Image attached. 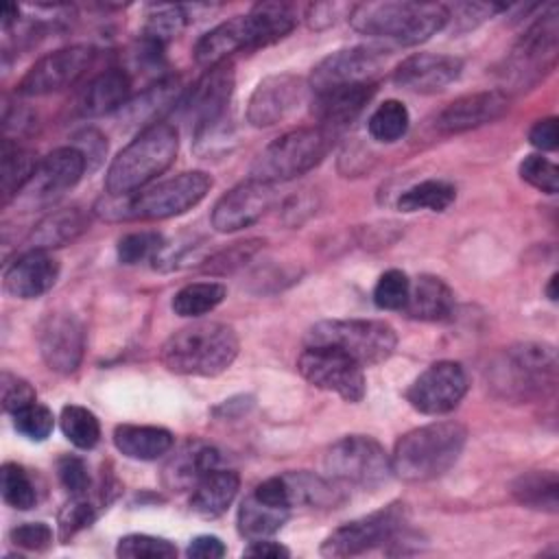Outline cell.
<instances>
[{
    "mask_svg": "<svg viewBox=\"0 0 559 559\" xmlns=\"http://www.w3.org/2000/svg\"><path fill=\"white\" fill-rule=\"evenodd\" d=\"M37 345L50 371L70 376L79 369L85 354V328L72 312H50L39 321Z\"/></svg>",
    "mask_w": 559,
    "mask_h": 559,
    "instance_id": "cell-18",
    "label": "cell"
},
{
    "mask_svg": "<svg viewBox=\"0 0 559 559\" xmlns=\"http://www.w3.org/2000/svg\"><path fill=\"white\" fill-rule=\"evenodd\" d=\"M323 467L332 483L362 489L380 487L391 472V456L380 441L367 435H347L334 441L323 454Z\"/></svg>",
    "mask_w": 559,
    "mask_h": 559,
    "instance_id": "cell-11",
    "label": "cell"
},
{
    "mask_svg": "<svg viewBox=\"0 0 559 559\" xmlns=\"http://www.w3.org/2000/svg\"><path fill=\"white\" fill-rule=\"evenodd\" d=\"M13 426L26 439L44 441L52 432L55 417H52V411L48 406L33 402V404L20 408L17 413H13Z\"/></svg>",
    "mask_w": 559,
    "mask_h": 559,
    "instance_id": "cell-48",
    "label": "cell"
},
{
    "mask_svg": "<svg viewBox=\"0 0 559 559\" xmlns=\"http://www.w3.org/2000/svg\"><path fill=\"white\" fill-rule=\"evenodd\" d=\"M59 426L66 439L79 450H92L100 439L98 417L79 404H66L59 415Z\"/></svg>",
    "mask_w": 559,
    "mask_h": 559,
    "instance_id": "cell-39",
    "label": "cell"
},
{
    "mask_svg": "<svg viewBox=\"0 0 559 559\" xmlns=\"http://www.w3.org/2000/svg\"><path fill=\"white\" fill-rule=\"evenodd\" d=\"M299 373L317 389L336 393L345 402H360L367 393L362 365L336 347L306 345L297 358Z\"/></svg>",
    "mask_w": 559,
    "mask_h": 559,
    "instance_id": "cell-12",
    "label": "cell"
},
{
    "mask_svg": "<svg viewBox=\"0 0 559 559\" xmlns=\"http://www.w3.org/2000/svg\"><path fill=\"white\" fill-rule=\"evenodd\" d=\"M59 271L61 264L50 251L31 249L7 266L4 290L17 299H37L57 284Z\"/></svg>",
    "mask_w": 559,
    "mask_h": 559,
    "instance_id": "cell-24",
    "label": "cell"
},
{
    "mask_svg": "<svg viewBox=\"0 0 559 559\" xmlns=\"http://www.w3.org/2000/svg\"><path fill=\"white\" fill-rule=\"evenodd\" d=\"M559 120L555 116L537 120L528 131V142L539 151H555L559 144Z\"/></svg>",
    "mask_w": 559,
    "mask_h": 559,
    "instance_id": "cell-54",
    "label": "cell"
},
{
    "mask_svg": "<svg viewBox=\"0 0 559 559\" xmlns=\"http://www.w3.org/2000/svg\"><path fill=\"white\" fill-rule=\"evenodd\" d=\"M467 428L461 421H432L408 430L395 441L391 472L406 483H426L443 476L461 456Z\"/></svg>",
    "mask_w": 559,
    "mask_h": 559,
    "instance_id": "cell-3",
    "label": "cell"
},
{
    "mask_svg": "<svg viewBox=\"0 0 559 559\" xmlns=\"http://www.w3.org/2000/svg\"><path fill=\"white\" fill-rule=\"evenodd\" d=\"M376 94V83H356L338 85L314 94L312 114L319 120V127L334 131L349 124Z\"/></svg>",
    "mask_w": 559,
    "mask_h": 559,
    "instance_id": "cell-25",
    "label": "cell"
},
{
    "mask_svg": "<svg viewBox=\"0 0 559 559\" xmlns=\"http://www.w3.org/2000/svg\"><path fill=\"white\" fill-rule=\"evenodd\" d=\"M186 26V11L179 4H155L151 7L144 24V37L166 46Z\"/></svg>",
    "mask_w": 559,
    "mask_h": 559,
    "instance_id": "cell-43",
    "label": "cell"
},
{
    "mask_svg": "<svg viewBox=\"0 0 559 559\" xmlns=\"http://www.w3.org/2000/svg\"><path fill=\"white\" fill-rule=\"evenodd\" d=\"M264 242L260 238H249L242 242H234L221 251H216L214 255H210L203 264L201 271L210 273V275H227L234 273L236 269L245 266L262 247Z\"/></svg>",
    "mask_w": 559,
    "mask_h": 559,
    "instance_id": "cell-44",
    "label": "cell"
},
{
    "mask_svg": "<svg viewBox=\"0 0 559 559\" xmlns=\"http://www.w3.org/2000/svg\"><path fill=\"white\" fill-rule=\"evenodd\" d=\"M238 334L218 321H197L173 332L162 345L159 360L179 376L212 378L223 373L238 356Z\"/></svg>",
    "mask_w": 559,
    "mask_h": 559,
    "instance_id": "cell-4",
    "label": "cell"
},
{
    "mask_svg": "<svg viewBox=\"0 0 559 559\" xmlns=\"http://www.w3.org/2000/svg\"><path fill=\"white\" fill-rule=\"evenodd\" d=\"M218 450L203 441L181 443L162 469V480L173 491L192 489L207 472L218 467Z\"/></svg>",
    "mask_w": 559,
    "mask_h": 559,
    "instance_id": "cell-26",
    "label": "cell"
},
{
    "mask_svg": "<svg viewBox=\"0 0 559 559\" xmlns=\"http://www.w3.org/2000/svg\"><path fill=\"white\" fill-rule=\"evenodd\" d=\"M166 247L159 231H131L118 240V260L122 264H138L144 260H155Z\"/></svg>",
    "mask_w": 559,
    "mask_h": 559,
    "instance_id": "cell-46",
    "label": "cell"
},
{
    "mask_svg": "<svg viewBox=\"0 0 559 559\" xmlns=\"http://www.w3.org/2000/svg\"><path fill=\"white\" fill-rule=\"evenodd\" d=\"M288 515H290V509L271 504L251 491L238 507V518H236L238 533L249 542L269 539L286 524Z\"/></svg>",
    "mask_w": 559,
    "mask_h": 559,
    "instance_id": "cell-32",
    "label": "cell"
},
{
    "mask_svg": "<svg viewBox=\"0 0 559 559\" xmlns=\"http://www.w3.org/2000/svg\"><path fill=\"white\" fill-rule=\"evenodd\" d=\"M225 552L227 548L216 535H199L186 548V555L192 559H218Z\"/></svg>",
    "mask_w": 559,
    "mask_h": 559,
    "instance_id": "cell-55",
    "label": "cell"
},
{
    "mask_svg": "<svg viewBox=\"0 0 559 559\" xmlns=\"http://www.w3.org/2000/svg\"><path fill=\"white\" fill-rule=\"evenodd\" d=\"M114 445L127 459L155 461L173 450L175 437L170 430L162 426L120 424L114 430Z\"/></svg>",
    "mask_w": 559,
    "mask_h": 559,
    "instance_id": "cell-30",
    "label": "cell"
},
{
    "mask_svg": "<svg viewBox=\"0 0 559 559\" xmlns=\"http://www.w3.org/2000/svg\"><path fill=\"white\" fill-rule=\"evenodd\" d=\"M0 489H2V500L17 511H26V509L35 507V502H37V489L33 485V478L17 463L2 465Z\"/></svg>",
    "mask_w": 559,
    "mask_h": 559,
    "instance_id": "cell-41",
    "label": "cell"
},
{
    "mask_svg": "<svg viewBox=\"0 0 559 559\" xmlns=\"http://www.w3.org/2000/svg\"><path fill=\"white\" fill-rule=\"evenodd\" d=\"M234 94L231 61L207 68L197 83L181 96V114L190 122L192 133L227 120V107Z\"/></svg>",
    "mask_w": 559,
    "mask_h": 559,
    "instance_id": "cell-16",
    "label": "cell"
},
{
    "mask_svg": "<svg viewBox=\"0 0 559 559\" xmlns=\"http://www.w3.org/2000/svg\"><path fill=\"white\" fill-rule=\"evenodd\" d=\"M90 227V216L79 207H59L46 214L28 234L31 249H57L63 245L74 242L79 236H83Z\"/></svg>",
    "mask_w": 559,
    "mask_h": 559,
    "instance_id": "cell-28",
    "label": "cell"
},
{
    "mask_svg": "<svg viewBox=\"0 0 559 559\" xmlns=\"http://www.w3.org/2000/svg\"><path fill=\"white\" fill-rule=\"evenodd\" d=\"M559 55V11L550 4L515 41L504 63V81L515 90H531L555 70Z\"/></svg>",
    "mask_w": 559,
    "mask_h": 559,
    "instance_id": "cell-10",
    "label": "cell"
},
{
    "mask_svg": "<svg viewBox=\"0 0 559 559\" xmlns=\"http://www.w3.org/2000/svg\"><path fill=\"white\" fill-rule=\"evenodd\" d=\"M247 557H271V559H280V557H290V550L273 539H253L249 542V546L245 548Z\"/></svg>",
    "mask_w": 559,
    "mask_h": 559,
    "instance_id": "cell-57",
    "label": "cell"
},
{
    "mask_svg": "<svg viewBox=\"0 0 559 559\" xmlns=\"http://www.w3.org/2000/svg\"><path fill=\"white\" fill-rule=\"evenodd\" d=\"M448 7L437 2L384 0L362 2L349 9L354 31L369 37L393 39L402 46H417L448 24Z\"/></svg>",
    "mask_w": 559,
    "mask_h": 559,
    "instance_id": "cell-6",
    "label": "cell"
},
{
    "mask_svg": "<svg viewBox=\"0 0 559 559\" xmlns=\"http://www.w3.org/2000/svg\"><path fill=\"white\" fill-rule=\"evenodd\" d=\"M306 345H328L345 352L362 367L386 360L397 345V334L378 319H328L306 332Z\"/></svg>",
    "mask_w": 559,
    "mask_h": 559,
    "instance_id": "cell-9",
    "label": "cell"
},
{
    "mask_svg": "<svg viewBox=\"0 0 559 559\" xmlns=\"http://www.w3.org/2000/svg\"><path fill=\"white\" fill-rule=\"evenodd\" d=\"M240 487V478L234 469L214 467L194 487L190 496V509L205 520H214L227 511Z\"/></svg>",
    "mask_w": 559,
    "mask_h": 559,
    "instance_id": "cell-29",
    "label": "cell"
},
{
    "mask_svg": "<svg viewBox=\"0 0 559 559\" xmlns=\"http://www.w3.org/2000/svg\"><path fill=\"white\" fill-rule=\"evenodd\" d=\"M98 518V507L87 500L85 496H72L63 509L59 511V537L61 542H68L79 531L92 526V522Z\"/></svg>",
    "mask_w": 559,
    "mask_h": 559,
    "instance_id": "cell-47",
    "label": "cell"
},
{
    "mask_svg": "<svg viewBox=\"0 0 559 559\" xmlns=\"http://www.w3.org/2000/svg\"><path fill=\"white\" fill-rule=\"evenodd\" d=\"M297 24V13L286 2H260L245 15H234L199 37L197 63L212 68L229 61L234 52L255 50L286 37Z\"/></svg>",
    "mask_w": 559,
    "mask_h": 559,
    "instance_id": "cell-1",
    "label": "cell"
},
{
    "mask_svg": "<svg viewBox=\"0 0 559 559\" xmlns=\"http://www.w3.org/2000/svg\"><path fill=\"white\" fill-rule=\"evenodd\" d=\"M461 70L463 61L452 55L417 52L397 63L393 70V83L415 94H435L454 83Z\"/></svg>",
    "mask_w": 559,
    "mask_h": 559,
    "instance_id": "cell-23",
    "label": "cell"
},
{
    "mask_svg": "<svg viewBox=\"0 0 559 559\" xmlns=\"http://www.w3.org/2000/svg\"><path fill=\"white\" fill-rule=\"evenodd\" d=\"M408 122H411V116L406 105L395 98H389L382 105H378L376 111L369 116L367 129L373 140L395 142L408 131Z\"/></svg>",
    "mask_w": 559,
    "mask_h": 559,
    "instance_id": "cell-40",
    "label": "cell"
},
{
    "mask_svg": "<svg viewBox=\"0 0 559 559\" xmlns=\"http://www.w3.org/2000/svg\"><path fill=\"white\" fill-rule=\"evenodd\" d=\"M546 295H548V299H550V301H557V273H552V275H550L548 286H546Z\"/></svg>",
    "mask_w": 559,
    "mask_h": 559,
    "instance_id": "cell-59",
    "label": "cell"
},
{
    "mask_svg": "<svg viewBox=\"0 0 559 559\" xmlns=\"http://www.w3.org/2000/svg\"><path fill=\"white\" fill-rule=\"evenodd\" d=\"M518 170H520L522 181H526L528 186H533V188H537L546 194H557V190H559V168L550 159L533 153V155H526L520 162Z\"/></svg>",
    "mask_w": 559,
    "mask_h": 559,
    "instance_id": "cell-49",
    "label": "cell"
},
{
    "mask_svg": "<svg viewBox=\"0 0 559 559\" xmlns=\"http://www.w3.org/2000/svg\"><path fill=\"white\" fill-rule=\"evenodd\" d=\"M469 386L461 362L439 360L426 367L406 389V402L424 415H445L454 411Z\"/></svg>",
    "mask_w": 559,
    "mask_h": 559,
    "instance_id": "cell-17",
    "label": "cell"
},
{
    "mask_svg": "<svg viewBox=\"0 0 559 559\" xmlns=\"http://www.w3.org/2000/svg\"><path fill=\"white\" fill-rule=\"evenodd\" d=\"M411 295V280L400 269L384 271L373 286V304L380 310H404Z\"/></svg>",
    "mask_w": 559,
    "mask_h": 559,
    "instance_id": "cell-45",
    "label": "cell"
},
{
    "mask_svg": "<svg viewBox=\"0 0 559 559\" xmlns=\"http://www.w3.org/2000/svg\"><path fill=\"white\" fill-rule=\"evenodd\" d=\"M557 352L550 343L524 341L507 347L487 371L493 393L509 402H533L555 393Z\"/></svg>",
    "mask_w": 559,
    "mask_h": 559,
    "instance_id": "cell-5",
    "label": "cell"
},
{
    "mask_svg": "<svg viewBox=\"0 0 559 559\" xmlns=\"http://www.w3.org/2000/svg\"><path fill=\"white\" fill-rule=\"evenodd\" d=\"M406 511L404 504H389L369 515L356 518L352 522L334 528L321 544L319 552L323 557H354L373 550L386 542H393L404 528Z\"/></svg>",
    "mask_w": 559,
    "mask_h": 559,
    "instance_id": "cell-13",
    "label": "cell"
},
{
    "mask_svg": "<svg viewBox=\"0 0 559 559\" xmlns=\"http://www.w3.org/2000/svg\"><path fill=\"white\" fill-rule=\"evenodd\" d=\"M85 157L72 144L59 146L37 162L33 177L22 188L15 201L26 210L48 205L50 201L59 199L66 190L74 188L79 179L85 175Z\"/></svg>",
    "mask_w": 559,
    "mask_h": 559,
    "instance_id": "cell-15",
    "label": "cell"
},
{
    "mask_svg": "<svg viewBox=\"0 0 559 559\" xmlns=\"http://www.w3.org/2000/svg\"><path fill=\"white\" fill-rule=\"evenodd\" d=\"M212 188V177L203 170H186L131 194H107L94 205L103 221H162L192 210Z\"/></svg>",
    "mask_w": 559,
    "mask_h": 559,
    "instance_id": "cell-2",
    "label": "cell"
},
{
    "mask_svg": "<svg viewBox=\"0 0 559 559\" xmlns=\"http://www.w3.org/2000/svg\"><path fill=\"white\" fill-rule=\"evenodd\" d=\"M343 9H345V4H336V2L312 4V7H308L306 22H308L310 28H325V26L336 22V13L343 11Z\"/></svg>",
    "mask_w": 559,
    "mask_h": 559,
    "instance_id": "cell-56",
    "label": "cell"
},
{
    "mask_svg": "<svg viewBox=\"0 0 559 559\" xmlns=\"http://www.w3.org/2000/svg\"><path fill=\"white\" fill-rule=\"evenodd\" d=\"M282 476L288 487V498L293 507H330L338 502V491L332 480H325L310 472H290Z\"/></svg>",
    "mask_w": 559,
    "mask_h": 559,
    "instance_id": "cell-37",
    "label": "cell"
},
{
    "mask_svg": "<svg viewBox=\"0 0 559 559\" xmlns=\"http://www.w3.org/2000/svg\"><path fill=\"white\" fill-rule=\"evenodd\" d=\"M382 63H384V55L380 48H373V46L341 48L314 66L310 74V87L317 94L338 85L376 83L373 76L382 68Z\"/></svg>",
    "mask_w": 559,
    "mask_h": 559,
    "instance_id": "cell-19",
    "label": "cell"
},
{
    "mask_svg": "<svg viewBox=\"0 0 559 559\" xmlns=\"http://www.w3.org/2000/svg\"><path fill=\"white\" fill-rule=\"evenodd\" d=\"M116 555L122 559H168L177 555V546L164 537L131 533L120 537Z\"/></svg>",
    "mask_w": 559,
    "mask_h": 559,
    "instance_id": "cell-42",
    "label": "cell"
},
{
    "mask_svg": "<svg viewBox=\"0 0 559 559\" xmlns=\"http://www.w3.org/2000/svg\"><path fill=\"white\" fill-rule=\"evenodd\" d=\"M37 397L35 389L20 376L11 373V371H2L0 376V400H2V408L7 413H17L20 408L33 404Z\"/></svg>",
    "mask_w": 559,
    "mask_h": 559,
    "instance_id": "cell-50",
    "label": "cell"
},
{
    "mask_svg": "<svg viewBox=\"0 0 559 559\" xmlns=\"http://www.w3.org/2000/svg\"><path fill=\"white\" fill-rule=\"evenodd\" d=\"M332 146V131L323 127H299L269 142L251 164V177L264 183L295 179L323 162Z\"/></svg>",
    "mask_w": 559,
    "mask_h": 559,
    "instance_id": "cell-8",
    "label": "cell"
},
{
    "mask_svg": "<svg viewBox=\"0 0 559 559\" xmlns=\"http://www.w3.org/2000/svg\"><path fill=\"white\" fill-rule=\"evenodd\" d=\"M179 94V81L173 76L159 79L155 85H148L135 100H129L127 107V118L131 120V124H153L155 116L159 111H164L168 105H173V100Z\"/></svg>",
    "mask_w": 559,
    "mask_h": 559,
    "instance_id": "cell-35",
    "label": "cell"
},
{
    "mask_svg": "<svg viewBox=\"0 0 559 559\" xmlns=\"http://www.w3.org/2000/svg\"><path fill=\"white\" fill-rule=\"evenodd\" d=\"M17 13H20L17 4H11V2L2 4V9H0V24H2V31H9L11 24L17 22Z\"/></svg>",
    "mask_w": 559,
    "mask_h": 559,
    "instance_id": "cell-58",
    "label": "cell"
},
{
    "mask_svg": "<svg viewBox=\"0 0 559 559\" xmlns=\"http://www.w3.org/2000/svg\"><path fill=\"white\" fill-rule=\"evenodd\" d=\"M57 476L70 496H85L90 489V474L83 459L66 454L57 461Z\"/></svg>",
    "mask_w": 559,
    "mask_h": 559,
    "instance_id": "cell-51",
    "label": "cell"
},
{
    "mask_svg": "<svg viewBox=\"0 0 559 559\" xmlns=\"http://www.w3.org/2000/svg\"><path fill=\"white\" fill-rule=\"evenodd\" d=\"M275 201V186L247 179L225 192L212 207V227L221 234L245 229L260 221Z\"/></svg>",
    "mask_w": 559,
    "mask_h": 559,
    "instance_id": "cell-20",
    "label": "cell"
},
{
    "mask_svg": "<svg viewBox=\"0 0 559 559\" xmlns=\"http://www.w3.org/2000/svg\"><path fill=\"white\" fill-rule=\"evenodd\" d=\"M131 100V79L120 68H109L96 74L87 87L81 94L79 111L83 116H105L118 109H124V105Z\"/></svg>",
    "mask_w": 559,
    "mask_h": 559,
    "instance_id": "cell-27",
    "label": "cell"
},
{
    "mask_svg": "<svg viewBox=\"0 0 559 559\" xmlns=\"http://www.w3.org/2000/svg\"><path fill=\"white\" fill-rule=\"evenodd\" d=\"M404 312L419 321H445L454 312V293L437 275H419L411 284V295Z\"/></svg>",
    "mask_w": 559,
    "mask_h": 559,
    "instance_id": "cell-31",
    "label": "cell"
},
{
    "mask_svg": "<svg viewBox=\"0 0 559 559\" xmlns=\"http://www.w3.org/2000/svg\"><path fill=\"white\" fill-rule=\"evenodd\" d=\"M94 48L74 44L57 48L39 57L20 79L17 94L22 96H46L74 85L94 63Z\"/></svg>",
    "mask_w": 559,
    "mask_h": 559,
    "instance_id": "cell-14",
    "label": "cell"
},
{
    "mask_svg": "<svg viewBox=\"0 0 559 559\" xmlns=\"http://www.w3.org/2000/svg\"><path fill=\"white\" fill-rule=\"evenodd\" d=\"M509 111V96L502 90H485L465 94L450 105H445L435 120L437 131L441 133H463L478 129L502 118Z\"/></svg>",
    "mask_w": 559,
    "mask_h": 559,
    "instance_id": "cell-22",
    "label": "cell"
},
{
    "mask_svg": "<svg viewBox=\"0 0 559 559\" xmlns=\"http://www.w3.org/2000/svg\"><path fill=\"white\" fill-rule=\"evenodd\" d=\"M227 295L221 282H192L179 288L173 297V312L179 317H201L212 312Z\"/></svg>",
    "mask_w": 559,
    "mask_h": 559,
    "instance_id": "cell-38",
    "label": "cell"
},
{
    "mask_svg": "<svg viewBox=\"0 0 559 559\" xmlns=\"http://www.w3.org/2000/svg\"><path fill=\"white\" fill-rule=\"evenodd\" d=\"M306 90V83L288 72L264 76L249 98L247 120L258 129L284 122L304 103Z\"/></svg>",
    "mask_w": 559,
    "mask_h": 559,
    "instance_id": "cell-21",
    "label": "cell"
},
{
    "mask_svg": "<svg viewBox=\"0 0 559 559\" xmlns=\"http://www.w3.org/2000/svg\"><path fill=\"white\" fill-rule=\"evenodd\" d=\"M11 542L24 550H46L52 544V528L46 522H26L9 533Z\"/></svg>",
    "mask_w": 559,
    "mask_h": 559,
    "instance_id": "cell-53",
    "label": "cell"
},
{
    "mask_svg": "<svg viewBox=\"0 0 559 559\" xmlns=\"http://www.w3.org/2000/svg\"><path fill=\"white\" fill-rule=\"evenodd\" d=\"M2 166H0V175H2V203H11L13 199H17V194L22 192V188L28 183V179L33 177L35 168H37V157L33 151L20 146L17 142L4 138L2 142Z\"/></svg>",
    "mask_w": 559,
    "mask_h": 559,
    "instance_id": "cell-34",
    "label": "cell"
},
{
    "mask_svg": "<svg viewBox=\"0 0 559 559\" xmlns=\"http://www.w3.org/2000/svg\"><path fill=\"white\" fill-rule=\"evenodd\" d=\"M511 496L526 509L557 513L559 511V478L552 469H533L520 474L511 483Z\"/></svg>",
    "mask_w": 559,
    "mask_h": 559,
    "instance_id": "cell-33",
    "label": "cell"
},
{
    "mask_svg": "<svg viewBox=\"0 0 559 559\" xmlns=\"http://www.w3.org/2000/svg\"><path fill=\"white\" fill-rule=\"evenodd\" d=\"M456 199V188L443 179H426L408 190H404L397 199V210L402 212H417V210H430V212H443L448 210Z\"/></svg>",
    "mask_w": 559,
    "mask_h": 559,
    "instance_id": "cell-36",
    "label": "cell"
},
{
    "mask_svg": "<svg viewBox=\"0 0 559 559\" xmlns=\"http://www.w3.org/2000/svg\"><path fill=\"white\" fill-rule=\"evenodd\" d=\"M72 146L85 157L87 173L96 170L107 153V138L98 129H81L72 138Z\"/></svg>",
    "mask_w": 559,
    "mask_h": 559,
    "instance_id": "cell-52",
    "label": "cell"
},
{
    "mask_svg": "<svg viewBox=\"0 0 559 559\" xmlns=\"http://www.w3.org/2000/svg\"><path fill=\"white\" fill-rule=\"evenodd\" d=\"M179 135L168 122L144 127L109 164L105 173L107 194H131L146 188L170 168L177 157Z\"/></svg>",
    "mask_w": 559,
    "mask_h": 559,
    "instance_id": "cell-7",
    "label": "cell"
}]
</instances>
